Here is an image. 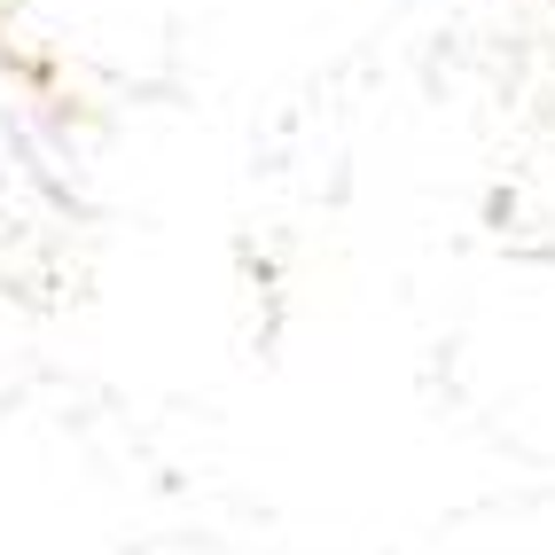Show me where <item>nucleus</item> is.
<instances>
[]
</instances>
